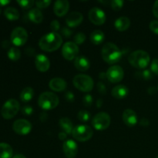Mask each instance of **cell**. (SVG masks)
I'll return each instance as SVG.
<instances>
[{
    "mask_svg": "<svg viewBox=\"0 0 158 158\" xmlns=\"http://www.w3.org/2000/svg\"><path fill=\"white\" fill-rule=\"evenodd\" d=\"M135 77L139 80H149L152 79L153 74L152 72L149 69H143V70L140 71V72H137L135 74Z\"/></svg>",
    "mask_w": 158,
    "mask_h": 158,
    "instance_id": "30",
    "label": "cell"
},
{
    "mask_svg": "<svg viewBox=\"0 0 158 158\" xmlns=\"http://www.w3.org/2000/svg\"><path fill=\"white\" fill-rule=\"evenodd\" d=\"M26 52L28 56H32L34 54V52H35V51H34V49L32 48H27Z\"/></svg>",
    "mask_w": 158,
    "mask_h": 158,
    "instance_id": "48",
    "label": "cell"
},
{
    "mask_svg": "<svg viewBox=\"0 0 158 158\" xmlns=\"http://www.w3.org/2000/svg\"><path fill=\"white\" fill-rule=\"evenodd\" d=\"M22 113L26 116H29L33 113V109L30 106H24L22 108Z\"/></svg>",
    "mask_w": 158,
    "mask_h": 158,
    "instance_id": "41",
    "label": "cell"
},
{
    "mask_svg": "<svg viewBox=\"0 0 158 158\" xmlns=\"http://www.w3.org/2000/svg\"><path fill=\"white\" fill-rule=\"evenodd\" d=\"M151 58L149 54L143 50H137L130 54L128 62L134 67L144 69L149 65Z\"/></svg>",
    "mask_w": 158,
    "mask_h": 158,
    "instance_id": "3",
    "label": "cell"
},
{
    "mask_svg": "<svg viewBox=\"0 0 158 158\" xmlns=\"http://www.w3.org/2000/svg\"><path fill=\"white\" fill-rule=\"evenodd\" d=\"M63 43L61 35L57 32H49L43 35L39 41L40 49L46 52H53L57 50Z\"/></svg>",
    "mask_w": 158,
    "mask_h": 158,
    "instance_id": "1",
    "label": "cell"
},
{
    "mask_svg": "<svg viewBox=\"0 0 158 158\" xmlns=\"http://www.w3.org/2000/svg\"><path fill=\"white\" fill-rule=\"evenodd\" d=\"M97 90L102 95H105V94H106V92H107L106 85L103 82H98V83H97Z\"/></svg>",
    "mask_w": 158,
    "mask_h": 158,
    "instance_id": "37",
    "label": "cell"
},
{
    "mask_svg": "<svg viewBox=\"0 0 158 158\" xmlns=\"http://www.w3.org/2000/svg\"><path fill=\"white\" fill-rule=\"evenodd\" d=\"M73 83L75 87L82 92H90L94 86L92 77L86 74H78L75 76Z\"/></svg>",
    "mask_w": 158,
    "mask_h": 158,
    "instance_id": "5",
    "label": "cell"
},
{
    "mask_svg": "<svg viewBox=\"0 0 158 158\" xmlns=\"http://www.w3.org/2000/svg\"><path fill=\"white\" fill-rule=\"evenodd\" d=\"M46 117H47V114H46L45 112L42 113L41 115H40V119H41L42 121H46V120L47 119Z\"/></svg>",
    "mask_w": 158,
    "mask_h": 158,
    "instance_id": "50",
    "label": "cell"
},
{
    "mask_svg": "<svg viewBox=\"0 0 158 158\" xmlns=\"http://www.w3.org/2000/svg\"><path fill=\"white\" fill-rule=\"evenodd\" d=\"M28 18L32 23L40 24L43 20V15L39 9H32L28 12Z\"/></svg>",
    "mask_w": 158,
    "mask_h": 158,
    "instance_id": "23",
    "label": "cell"
},
{
    "mask_svg": "<svg viewBox=\"0 0 158 158\" xmlns=\"http://www.w3.org/2000/svg\"><path fill=\"white\" fill-rule=\"evenodd\" d=\"M5 16L10 21H15L19 18V12L15 8L8 7L4 11Z\"/></svg>",
    "mask_w": 158,
    "mask_h": 158,
    "instance_id": "28",
    "label": "cell"
},
{
    "mask_svg": "<svg viewBox=\"0 0 158 158\" xmlns=\"http://www.w3.org/2000/svg\"><path fill=\"white\" fill-rule=\"evenodd\" d=\"M151 70L153 73L158 76V59H154L151 65Z\"/></svg>",
    "mask_w": 158,
    "mask_h": 158,
    "instance_id": "38",
    "label": "cell"
},
{
    "mask_svg": "<svg viewBox=\"0 0 158 158\" xmlns=\"http://www.w3.org/2000/svg\"><path fill=\"white\" fill-rule=\"evenodd\" d=\"M62 35H63V36H65L66 38H70V36L72 35V31H71V29H68V28L66 27H63V29H62Z\"/></svg>",
    "mask_w": 158,
    "mask_h": 158,
    "instance_id": "42",
    "label": "cell"
},
{
    "mask_svg": "<svg viewBox=\"0 0 158 158\" xmlns=\"http://www.w3.org/2000/svg\"><path fill=\"white\" fill-rule=\"evenodd\" d=\"M66 136H67V134L63 131V132H60V134H59V138H60V140H66Z\"/></svg>",
    "mask_w": 158,
    "mask_h": 158,
    "instance_id": "47",
    "label": "cell"
},
{
    "mask_svg": "<svg viewBox=\"0 0 158 158\" xmlns=\"http://www.w3.org/2000/svg\"><path fill=\"white\" fill-rule=\"evenodd\" d=\"M79 47L73 42H67L65 43L62 48V54L66 60H74L78 56Z\"/></svg>",
    "mask_w": 158,
    "mask_h": 158,
    "instance_id": "11",
    "label": "cell"
},
{
    "mask_svg": "<svg viewBox=\"0 0 158 158\" xmlns=\"http://www.w3.org/2000/svg\"><path fill=\"white\" fill-rule=\"evenodd\" d=\"M122 119L125 124L128 127H134L137 123V115L131 109H127L123 111Z\"/></svg>",
    "mask_w": 158,
    "mask_h": 158,
    "instance_id": "18",
    "label": "cell"
},
{
    "mask_svg": "<svg viewBox=\"0 0 158 158\" xmlns=\"http://www.w3.org/2000/svg\"><path fill=\"white\" fill-rule=\"evenodd\" d=\"M63 150L67 158H75L78 153V146L73 140H67L63 143Z\"/></svg>",
    "mask_w": 158,
    "mask_h": 158,
    "instance_id": "14",
    "label": "cell"
},
{
    "mask_svg": "<svg viewBox=\"0 0 158 158\" xmlns=\"http://www.w3.org/2000/svg\"><path fill=\"white\" fill-rule=\"evenodd\" d=\"M28 33L23 27H16L11 33V42L16 46H22L27 42Z\"/></svg>",
    "mask_w": 158,
    "mask_h": 158,
    "instance_id": "9",
    "label": "cell"
},
{
    "mask_svg": "<svg viewBox=\"0 0 158 158\" xmlns=\"http://www.w3.org/2000/svg\"><path fill=\"white\" fill-rule=\"evenodd\" d=\"M114 26L120 32H123L129 29L131 26V20L126 16L119 17L114 23Z\"/></svg>",
    "mask_w": 158,
    "mask_h": 158,
    "instance_id": "22",
    "label": "cell"
},
{
    "mask_svg": "<svg viewBox=\"0 0 158 158\" xmlns=\"http://www.w3.org/2000/svg\"><path fill=\"white\" fill-rule=\"evenodd\" d=\"M148 92L150 95H154V94H155L157 93V89L154 86H151V87H149L148 89Z\"/></svg>",
    "mask_w": 158,
    "mask_h": 158,
    "instance_id": "46",
    "label": "cell"
},
{
    "mask_svg": "<svg viewBox=\"0 0 158 158\" xmlns=\"http://www.w3.org/2000/svg\"><path fill=\"white\" fill-rule=\"evenodd\" d=\"M60 103L56 94L52 92H44L40 94L38 99V104L44 110H50L56 107Z\"/></svg>",
    "mask_w": 158,
    "mask_h": 158,
    "instance_id": "4",
    "label": "cell"
},
{
    "mask_svg": "<svg viewBox=\"0 0 158 158\" xmlns=\"http://www.w3.org/2000/svg\"><path fill=\"white\" fill-rule=\"evenodd\" d=\"M10 3V1L9 0H0V6H5Z\"/></svg>",
    "mask_w": 158,
    "mask_h": 158,
    "instance_id": "49",
    "label": "cell"
},
{
    "mask_svg": "<svg viewBox=\"0 0 158 158\" xmlns=\"http://www.w3.org/2000/svg\"><path fill=\"white\" fill-rule=\"evenodd\" d=\"M12 158H26V157H25L24 155H23V154H15V155L14 156V157Z\"/></svg>",
    "mask_w": 158,
    "mask_h": 158,
    "instance_id": "53",
    "label": "cell"
},
{
    "mask_svg": "<svg viewBox=\"0 0 158 158\" xmlns=\"http://www.w3.org/2000/svg\"><path fill=\"white\" fill-rule=\"evenodd\" d=\"M106 79L113 83H117L121 81L124 77V71L120 66H112L107 69L106 73Z\"/></svg>",
    "mask_w": 158,
    "mask_h": 158,
    "instance_id": "10",
    "label": "cell"
},
{
    "mask_svg": "<svg viewBox=\"0 0 158 158\" xmlns=\"http://www.w3.org/2000/svg\"><path fill=\"white\" fill-rule=\"evenodd\" d=\"M74 66H75V67L78 70L82 71V72H85V71H87L89 69V67H90V63H89V60L86 57L83 56H78L75 59Z\"/></svg>",
    "mask_w": 158,
    "mask_h": 158,
    "instance_id": "20",
    "label": "cell"
},
{
    "mask_svg": "<svg viewBox=\"0 0 158 158\" xmlns=\"http://www.w3.org/2000/svg\"><path fill=\"white\" fill-rule=\"evenodd\" d=\"M35 66L40 72H46L50 67V62L46 55L38 54L35 59Z\"/></svg>",
    "mask_w": 158,
    "mask_h": 158,
    "instance_id": "15",
    "label": "cell"
},
{
    "mask_svg": "<svg viewBox=\"0 0 158 158\" xmlns=\"http://www.w3.org/2000/svg\"><path fill=\"white\" fill-rule=\"evenodd\" d=\"M49 86L52 90L55 92H61L66 89L67 84L65 80L60 78V77H56L52 79L49 83Z\"/></svg>",
    "mask_w": 158,
    "mask_h": 158,
    "instance_id": "19",
    "label": "cell"
},
{
    "mask_svg": "<svg viewBox=\"0 0 158 158\" xmlns=\"http://www.w3.org/2000/svg\"><path fill=\"white\" fill-rule=\"evenodd\" d=\"M12 129L19 135H26L30 133L32 130V124L29 120L19 119L13 123Z\"/></svg>",
    "mask_w": 158,
    "mask_h": 158,
    "instance_id": "12",
    "label": "cell"
},
{
    "mask_svg": "<svg viewBox=\"0 0 158 158\" xmlns=\"http://www.w3.org/2000/svg\"><path fill=\"white\" fill-rule=\"evenodd\" d=\"M8 57L12 61H17L21 57V52L18 48L11 47L8 51Z\"/></svg>",
    "mask_w": 158,
    "mask_h": 158,
    "instance_id": "29",
    "label": "cell"
},
{
    "mask_svg": "<svg viewBox=\"0 0 158 158\" xmlns=\"http://www.w3.org/2000/svg\"><path fill=\"white\" fill-rule=\"evenodd\" d=\"M111 119L108 114L100 112L96 114L92 120V125L97 131H104L110 125Z\"/></svg>",
    "mask_w": 158,
    "mask_h": 158,
    "instance_id": "8",
    "label": "cell"
},
{
    "mask_svg": "<svg viewBox=\"0 0 158 158\" xmlns=\"http://www.w3.org/2000/svg\"><path fill=\"white\" fill-rule=\"evenodd\" d=\"M105 35L101 30H94L90 34V41L94 45H100L104 41Z\"/></svg>",
    "mask_w": 158,
    "mask_h": 158,
    "instance_id": "26",
    "label": "cell"
},
{
    "mask_svg": "<svg viewBox=\"0 0 158 158\" xmlns=\"http://www.w3.org/2000/svg\"><path fill=\"white\" fill-rule=\"evenodd\" d=\"M101 56L106 63L114 64L120 61L123 56V52L117 45L113 43H107L102 48Z\"/></svg>",
    "mask_w": 158,
    "mask_h": 158,
    "instance_id": "2",
    "label": "cell"
},
{
    "mask_svg": "<svg viewBox=\"0 0 158 158\" xmlns=\"http://www.w3.org/2000/svg\"><path fill=\"white\" fill-rule=\"evenodd\" d=\"M83 20V15L81 12H73L67 15L66 23L69 27L75 28L80 26Z\"/></svg>",
    "mask_w": 158,
    "mask_h": 158,
    "instance_id": "16",
    "label": "cell"
},
{
    "mask_svg": "<svg viewBox=\"0 0 158 158\" xmlns=\"http://www.w3.org/2000/svg\"><path fill=\"white\" fill-rule=\"evenodd\" d=\"M89 20L97 26H101L106 22V14L98 7H94L89 10L88 14Z\"/></svg>",
    "mask_w": 158,
    "mask_h": 158,
    "instance_id": "13",
    "label": "cell"
},
{
    "mask_svg": "<svg viewBox=\"0 0 158 158\" xmlns=\"http://www.w3.org/2000/svg\"><path fill=\"white\" fill-rule=\"evenodd\" d=\"M93 97L90 94H86L83 97V103L86 106H90L93 103Z\"/></svg>",
    "mask_w": 158,
    "mask_h": 158,
    "instance_id": "36",
    "label": "cell"
},
{
    "mask_svg": "<svg viewBox=\"0 0 158 158\" xmlns=\"http://www.w3.org/2000/svg\"><path fill=\"white\" fill-rule=\"evenodd\" d=\"M152 12L154 16L158 19V1H156L155 2H154L152 8Z\"/></svg>",
    "mask_w": 158,
    "mask_h": 158,
    "instance_id": "44",
    "label": "cell"
},
{
    "mask_svg": "<svg viewBox=\"0 0 158 158\" xmlns=\"http://www.w3.org/2000/svg\"><path fill=\"white\" fill-rule=\"evenodd\" d=\"M156 158H158V155H157V157H156Z\"/></svg>",
    "mask_w": 158,
    "mask_h": 158,
    "instance_id": "55",
    "label": "cell"
},
{
    "mask_svg": "<svg viewBox=\"0 0 158 158\" xmlns=\"http://www.w3.org/2000/svg\"><path fill=\"white\" fill-rule=\"evenodd\" d=\"M86 40V35L83 32H79V33L76 34L74 36V43L78 46V45H81L84 43Z\"/></svg>",
    "mask_w": 158,
    "mask_h": 158,
    "instance_id": "34",
    "label": "cell"
},
{
    "mask_svg": "<svg viewBox=\"0 0 158 158\" xmlns=\"http://www.w3.org/2000/svg\"><path fill=\"white\" fill-rule=\"evenodd\" d=\"M150 29L154 33L158 35V21L157 20H153L150 23Z\"/></svg>",
    "mask_w": 158,
    "mask_h": 158,
    "instance_id": "40",
    "label": "cell"
},
{
    "mask_svg": "<svg viewBox=\"0 0 158 158\" xmlns=\"http://www.w3.org/2000/svg\"><path fill=\"white\" fill-rule=\"evenodd\" d=\"M50 29L52 31V32H56L60 29V23L57 20H52L50 23Z\"/></svg>",
    "mask_w": 158,
    "mask_h": 158,
    "instance_id": "39",
    "label": "cell"
},
{
    "mask_svg": "<svg viewBox=\"0 0 158 158\" xmlns=\"http://www.w3.org/2000/svg\"><path fill=\"white\" fill-rule=\"evenodd\" d=\"M99 77H100V79H101V80H104L105 78H106V73L101 72L100 74H99Z\"/></svg>",
    "mask_w": 158,
    "mask_h": 158,
    "instance_id": "52",
    "label": "cell"
},
{
    "mask_svg": "<svg viewBox=\"0 0 158 158\" xmlns=\"http://www.w3.org/2000/svg\"><path fill=\"white\" fill-rule=\"evenodd\" d=\"M111 94L115 99L122 100V99L125 98L129 94V89L125 85H118L113 88Z\"/></svg>",
    "mask_w": 158,
    "mask_h": 158,
    "instance_id": "21",
    "label": "cell"
},
{
    "mask_svg": "<svg viewBox=\"0 0 158 158\" xmlns=\"http://www.w3.org/2000/svg\"><path fill=\"white\" fill-rule=\"evenodd\" d=\"M17 3H18L23 9H28L32 8L35 2L33 0H17Z\"/></svg>",
    "mask_w": 158,
    "mask_h": 158,
    "instance_id": "31",
    "label": "cell"
},
{
    "mask_svg": "<svg viewBox=\"0 0 158 158\" xmlns=\"http://www.w3.org/2000/svg\"><path fill=\"white\" fill-rule=\"evenodd\" d=\"M78 119L82 122H87L90 119V114L87 110H80L77 114Z\"/></svg>",
    "mask_w": 158,
    "mask_h": 158,
    "instance_id": "32",
    "label": "cell"
},
{
    "mask_svg": "<svg viewBox=\"0 0 158 158\" xmlns=\"http://www.w3.org/2000/svg\"><path fill=\"white\" fill-rule=\"evenodd\" d=\"M59 124H60V127L62 128L63 132L66 133V134H72L73 130V126L72 121L69 118L63 117V118L60 119Z\"/></svg>",
    "mask_w": 158,
    "mask_h": 158,
    "instance_id": "24",
    "label": "cell"
},
{
    "mask_svg": "<svg viewBox=\"0 0 158 158\" xmlns=\"http://www.w3.org/2000/svg\"><path fill=\"white\" fill-rule=\"evenodd\" d=\"M69 9V2L66 0H57L53 6L54 13L59 17L66 15Z\"/></svg>",
    "mask_w": 158,
    "mask_h": 158,
    "instance_id": "17",
    "label": "cell"
},
{
    "mask_svg": "<svg viewBox=\"0 0 158 158\" xmlns=\"http://www.w3.org/2000/svg\"><path fill=\"white\" fill-rule=\"evenodd\" d=\"M72 135L77 141L86 142L92 138L94 131L87 125H78L73 127Z\"/></svg>",
    "mask_w": 158,
    "mask_h": 158,
    "instance_id": "7",
    "label": "cell"
},
{
    "mask_svg": "<svg viewBox=\"0 0 158 158\" xmlns=\"http://www.w3.org/2000/svg\"><path fill=\"white\" fill-rule=\"evenodd\" d=\"M34 97V90L32 87L30 86H27V87L24 88L22 90L21 94H20V99L23 102H29Z\"/></svg>",
    "mask_w": 158,
    "mask_h": 158,
    "instance_id": "27",
    "label": "cell"
},
{
    "mask_svg": "<svg viewBox=\"0 0 158 158\" xmlns=\"http://www.w3.org/2000/svg\"><path fill=\"white\" fill-rule=\"evenodd\" d=\"M140 125L142 127H148L150 125V121L149 120H148L145 117H143L141 120H140Z\"/></svg>",
    "mask_w": 158,
    "mask_h": 158,
    "instance_id": "45",
    "label": "cell"
},
{
    "mask_svg": "<svg viewBox=\"0 0 158 158\" xmlns=\"http://www.w3.org/2000/svg\"><path fill=\"white\" fill-rule=\"evenodd\" d=\"M157 89H158V87H157Z\"/></svg>",
    "mask_w": 158,
    "mask_h": 158,
    "instance_id": "56",
    "label": "cell"
},
{
    "mask_svg": "<svg viewBox=\"0 0 158 158\" xmlns=\"http://www.w3.org/2000/svg\"><path fill=\"white\" fill-rule=\"evenodd\" d=\"M51 4V0H40L35 2V5L39 9H45L47 8Z\"/></svg>",
    "mask_w": 158,
    "mask_h": 158,
    "instance_id": "35",
    "label": "cell"
},
{
    "mask_svg": "<svg viewBox=\"0 0 158 158\" xmlns=\"http://www.w3.org/2000/svg\"><path fill=\"white\" fill-rule=\"evenodd\" d=\"M20 105L18 100L9 99L4 103L1 110V114L6 120L12 119L19 111Z\"/></svg>",
    "mask_w": 158,
    "mask_h": 158,
    "instance_id": "6",
    "label": "cell"
},
{
    "mask_svg": "<svg viewBox=\"0 0 158 158\" xmlns=\"http://www.w3.org/2000/svg\"><path fill=\"white\" fill-rule=\"evenodd\" d=\"M123 3H124V2L122 1V0H113L110 2V6L114 10L119 11L123 8Z\"/></svg>",
    "mask_w": 158,
    "mask_h": 158,
    "instance_id": "33",
    "label": "cell"
},
{
    "mask_svg": "<svg viewBox=\"0 0 158 158\" xmlns=\"http://www.w3.org/2000/svg\"><path fill=\"white\" fill-rule=\"evenodd\" d=\"M103 100L102 99H98L97 101V107L98 108H100L102 106V105H103Z\"/></svg>",
    "mask_w": 158,
    "mask_h": 158,
    "instance_id": "51",
    "label": "cell"
},
{
    "mask_svg": "<svg viewBox=\"0 0 158 158\" xmlns=\"http://www.w3.org/2000/svg\"><path fill=\"white\" fill-rule=\"evenodd\" d=\"M74 97H74V94H73L72 92H70V91H68V92H66V94H65V99H66L67 101H74Z\"/></svg>",
    "mask_w": 158,
    "mask_h": 158,
    "instance_id": "43",
    "label": "cell"
},
{
    "mask_svg": "<svg viewBox=\"0 0 158 158\" xmlns=\"http://www.w3.org/2000/svg\"><path fill=\"white\" fill-rule=\"evenodd\" d=\"M13 150L12 147L6 143H0V158H12Z\"/></svg>",
    "mask_w": 158,
    "mask_h": 158,
    "instance_id": "25",
    "label": "cell"
},
{
    "mask_svg": "<svg viewBox=\"0 0 158 158\" xmlns=\"http://www.w3.org/2000/svg\"><path fill=\"white\" fill-rule=\"evenodd\" d=\"M2 13V9H1V8H0V14Z\"/></svg>",
    "mask_w": 158,
    "mask_h": 158,
    "instance_id": "54",
    "label": "cell"
}]
</instances>
